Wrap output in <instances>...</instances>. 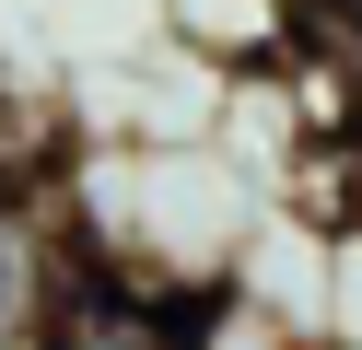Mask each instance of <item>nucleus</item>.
Listing matches in <instances>:
<instances>
[{"mask_svg": "<svg viewBox=\"0 0 362 350\" xmlns=\"http://www.w3.org/2000/svg\"><path fill=\"white\" fill-rule=\"evenodd\" d=\"M164 35L211 59V82H234V70H281L304 47V0H164Z\"/></svg>", "mask_w": 362, "mask_h": 350, "instance_id": "nucleus-2", "label": "nucleus"}, {"mask_svg": "<svg viewBox=\"0 0 362 350\" xmlns=\"http://www.w3.org/2000/svg\"><path fill=\"white\" fill-rule=\"evenodd\" d=\"M315 350H362V210L315 222Z\"/></svg>", "mask_w": 362, "mask_h": 350, "instance_id": "nucleus-5", "label": "nucleus"}, {"mask_svg": "<svg viewBox=\"0 0 362 350\" xmlns=\"http://www.w3.org/2000/svg\"><path fill=\"white\" fill-rule=\"evenodd\" d=\"M35 350H175V303L129 292V280H94L82 269L59 292V315L35 327Z\"/></svg>", "mask_w": 362, "mask_h": 350, "instance_id": "nucleus-3", "label": "nucleus"}, {"mask_svg": "<svg viewBox=\"0 0 362 350\" xmlns=\"http://www.w3.org/2000/svg\"><path fill=\"white\" fill-rule=\"evenodd\" d=\"M304 187H315V222H327V210H362V117H351V140H339V152L304 163Z\"/></svg>", "mask_w": 362, "mask_h": 350, "instance_id": "nucleus-6", "label": "nucleus"}, {"mask_svg": "<svg viewBox=\"0 0 362 350\" xmlns=\"http://www.w3.org/2000/svg\"><path fill=\"white\" fill-rule=\"evenodd\" d=\"M304 35H315V47H339V59L362 70V0H304Z\"/></svg>", "mask_w": 362, "mask_h": 350, "instance_id": "nucleus-7", "label": "nucleus"}, {"mask_svg": "<svg viewBox=\"0 0 362 350\" xmlns=\"http://www.w3.org/2000/svg\"><path fill=\"white\" fill-rule=\"evenodd\" d=\"M71 280H82L71 199L59 187H0V350H35V327L59 315Z\"/></svg>", "mask_w": 362, "mask_h": 350, "instance_id": "nucleus-1", "label": "nucleus"}, {"mask_svg": "<svg viewBox=\"0 0 362 350\" xmlns=\"http://www.w3.org/2000/svg\"><path fill=\"white\" fill-rule=\"evenodd\" d=\"M175 350H315L292 315H269L257 292H234V280H211V292L175 303Z\"/></svg>", "mask_w": 362, "mask_h": 350, "instance_id": "nucleus-4", "label": "nucleus"}]
</instances>
